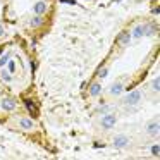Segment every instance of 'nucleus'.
<instances>
[{
	"label": "nucleus",
	"mask_w": 160,
	"mask_h": 160,
	"mask_svg": "<svg viewBox=\"0 0 160 160\" xmlns=\"http://www.w3.org/2000/svg\"><path fill=\"white\" fill-rule=\"evenodd\" d=\"M115 124H117V115H115L114 112H107V114L102 115L100 128L103 129V131H110V129H114Z\"/></svg>",
	"instance_id": "f257e3e1"
},
{
	"label": "nucleus",
	"mask_w": 160,
	"mask_h": 160,
	"mask_svg": "<svg viewBox=\"0 0 160 160\" xmlns=\"http://www.w3.org/2000/svg\"><path fill=\"white\" fill-rule=\"evenodd\" d=\"M141 90H132L131 93H128L124 98H122V105H126V107H136V105L141 102Z\"/></svg>",
	"instance_id": "f03ea898"
},
{
	"label": "nucleus",
	"mask_w": 160,
	"mask_h": 160,
	"mask_svg": "<svg viewBox=\"0 0 160 160\" xmlns=\"http://www.w3.org/2000/svg\"><path fill=\"white\" fill-rule=\"evenodd\" d=\"M129 145H131V138L126 136V134H117L112 139V146H114L115 150H124V148H128Z\"/></svg>",
	"instance_id": "7ed1b4c3"
},
{
	"label": "nucleus",
	"mask_w": 160,
	"mask_h": 160,
	"mask_svg": "<svg viewBox=\"0 0 160 160\" xmlns=\"http://www.w3.org/2000/svg\"><path fill=\"white\" fill-rule=\"evenodd\" d=\"M0 107H2V110H5V112H12V110H16V107H18V102H16V98H12V97L2 98Z\"/></svg>",
	"instance_id": "20e7f679"
},
{
	"label": "nucleus",
	"mask_w": 160,
	"mask_h": 160,
	"mask_svg": "<svg viewBox=\"0 0 160 160\" xmlns=\"http://www.w3.org/2000/svg\"><path fill=\"white\" fill-rule=\"evenodd\" d=\"M122 90H124V84H122L121 81H115V83L108 88V93H110L112 97H119V95L122 93Z\"/></svg>",
	"instance_id": "39448f33"
},
{
	"label": "nucleus",
	"mask_w": 160,
	"mask_h": 160,
	"mask_svg": "<svg viewBox=\"0 0 160 160\" xmlns=\"http://www.w3.org/2000/svg\"><path fill=\"white\" fill-rule=\"evenodd\" d=\"M19 128L24 129V131H31V129L35 128V122H33L29 117H21L19 119Z\"/></svg>",
	"instance_id": "423d86ee"
},
{
	"label": "nucleus",
	"mask_w": 160,
	"mask_h": 160,
	"mask_svg": "<svg viewBox=\"0 0 160 160\" xmlns=\"http://www.w3.org/2000/svg\"><path fill=\"white\" fill-rule=\"evenodd\" d=\"M47 9H48V5H47V2H43V0H38L35 4V7H33V11H35L36 16H43L47 12Z\"/></svg>",
	"instance_id": "0eeeda50"
},
{
	"label": "nucleus",
	"mask_w": 160,
	"mask_h": 160,
	"mask_svg": "<svg viewBox=\"0 0 160 160\" xmlns=\"http://www.w3.org/2000/svg\"><path fill=\"white\" fill-rule=\"evenodd\" d=\"M158 119H155V121H150L148 122V126H146V131H148V134L150 136H157V134H158Z\"/></svg>",
	"instance_id": "6e6552de"
},
{
	"label": "nucleus",
	"mask_w": 160,
	"mask_h": 160,
	"mask_svg": "<svg viewBox=\"0 0 160 160\" xmlns=\"http://www.w3.org/2000/svg\"><path fill=\"white\" fill-rule=\"evenodd\" d=\"M145 29H146V24H136L134 29H132V38L139 40L145 36Z\"/></svg>",
	"instance_id": "1a4fd4ad"
},
{
	"label": "nucleus",
	"mask_w": 160,
	"mask_h": 160,
	"mask_svg": "<svg viewBox=\"0 0 160 160\" xmlns=\"http://www.w3.org/2000/svg\"><path fill=\"white\" fill-rule=\"evenodd\" d=\"M129 40H131V35H129L128 31H122L121 35H119V38H117V43L122 45V47H126V45H129Z\"/></svg>",
	"instance_id": "9d476101"
},
{
	"label": "nucleus",
	"mask_w": 160,
	"mask_h": 160,
	"mask_svg": "<svg viewBox=\"0 0 160 160\" xmlns=\"http://www.w3.org/2000/svg\"><path fill=\"white\" fill-rule=\"evenodd\" d=\"M102 93V84L98 81H95L93 84H90V97H98Z\"/></svg>",
	"instance_id": "9b49d317"
},
{
	"label": "nucleus",
	"mask_w": 160,
	"mask_h": 160,
	"mask_svg": "<svg viewBox=\"0 0 160 160\" xmlns=\"http://www.w3.org/2000/svg\"><path fill=\"white\" fill-rule=\"evenodd\" d=\"M24 105H26V108H28V110L31 112L33 115H38V107H36V105L33 103V100H29V98H26V100H24Z\"/></svg>",
	"instance_id": "f8f14e48"
},
{
	"label": "nucleus",
	"mask_w": 160,
	"mask_h": 160,
	"mask_svg": "<svg viewBox=\"0 0 160 160\" xmlns=\"http://www.w3.org/2000/svg\"><path fill=\"white\" fill-rule=\"evenodd\" d=\"M0 78H2V81H5V83H11L12 81V74L9 72V71H5L4 67H0Z\"/></svg>",
	"instance_id": "ddd939ff"
},
{
	"label": "nucleus",
	"mask_w": 160,
	"mask_h": 160,
	"mask_svg": "<svg viewBox=\"0 0 160 160\" xmlns=\"http://www.w3.org/2000/svg\"><path fill=\"white\" fill-rule=\"evenodd\" d=\"M43 24V16H35V18L29 21V26L31 28H38V26Z\"/></svg>",
	"instance_id": "4468645a"
},
{
	"label": "nucleus",
	"mask_w": 160,
	"mask_h": 160,
	"mask_svg": "<svg viewBox=\"0 0 160 160\" xmlns=\"http://www.w3.org/2000/svg\"><path fill=\"white\" fill-rule=\"evenodd\" d=\"M157 33V24H146V29H145V36H152Z\"/></svg>",
	"instance_id": "2eb2a0df"
},
{
	"label": "nucleus",
	"mask_w": 160,
	"mask_h": 160,
	"mask_svg": "<svg viewBox=\"0 0 160 160\" xmlns=\"http://www.w3.org/2000/svg\"><path fill=\"white\" fill-rule=\"evenodd\" d=\"M152 90L155 93H158V90H160V78L158 76H155V79L152 81Z\"/></svg>",
	"instance_id": "dca6fc26"
},
{
	"label": "nucleus",
	"mask_w": 160,
	"mask_h": 160,
	"mask_svg": "<svg viewBox=\"0 0 160 160\" xmlns=\"http://www.w3.org/2000/svg\"><path fill=\"white\" fill-rule=\"evenodd\" d=\"M9 59H11V53H2V55H0V67L7 66Z\"/></svg>",
	"instance_id": "f3484780"
},
{
	"label": "nucleus",
	"mask_w": 160,
	"mask_h": 160,
	"mask_svg": "<svg viewBox=\"0 0 160 160\" xmlns=\"http://www.w3.org/2000/svg\"><path fill=\"white\" fill-rule=\"evenodd\" d=\"M150 153H152L153 157H158L160 155V145H158V143H155V145L150 148Z\"/></svg>",
	"instance_id": "a211bd4d"
},
{
	"label": "nucleus",
	"mask_w": 160,
	"mask_h": 160,
	"mask_svg": "<svg viewBox=\"0 0 160 160\" xmlns=\"http://www.w3.org/2000/svg\"><path fill=\"white\" fill-rule=\"evenodd\" d=\"M7 71H9L11 74H14V72H16V62H14V60L9 59V62H7Z\"/></svg>",
	"instance_id": "6ab92c4d"
},
{
	"label": "nucleus",
	"mask_w": 160,
	"mask_h": 160,
	"mask_svg": "<svg viewBox=\"0 0 160 160\" xmlns=\"http://www.w3.org/2000/svg\"><path fill=\"white\" fill-rule=\"evenodd\" d=\"M108 110H112V108H110V105H103V107H100V108H97V112H98V114H100V115H103V114H107V112Z\"/></svg>",
	"instance_id": "aec40b11"
},
{
	"label": "nucleus",
	"mask_w": 160,
	"mask_h": 160,
	"mask_svg": "<svg viewBox=\"0 0 160 160\" xmlns=\"http://www.w3.org/2000/svg\"><path fill=\"white\" fill-rule=\"evenodd\" d=\"M107 71H108L107 67H103V69L100 71V79H102V78H105V76H107Z\"/></svg>",
	"instance_id": "412c9836"
},
{
	"label": "nucleus",
	"mask_w": 160,
	"mask_h": 160,
	"mask_svg": "<svg viewBox=\"0 0 160 160\" xmlns=\"http://www.w3.org/2000/svg\"><path fill=\"white\" fill-rule=\"evenodd\" d=\"M2 35H4V26L0 24V36H2Z\"/></svg>",
	"instance_id": "4be33fe9"
}]
</instances>
